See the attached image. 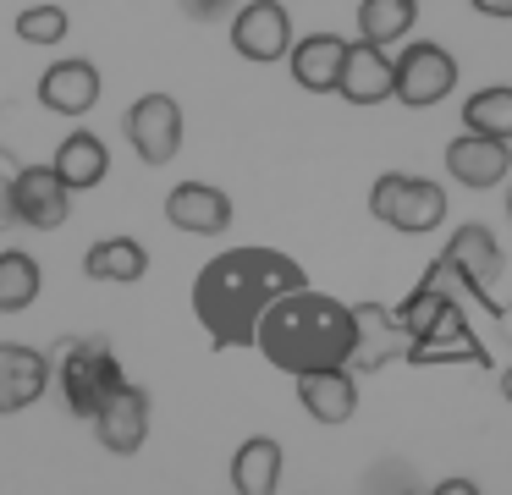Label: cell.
<instances>
[{"label":"cell","instance_id":"6da1fadb","mask_svg":"<svg viewBox=\"0 0 512 495\" xmlns=\"http://www.w3.org/2000/svg\"><path fill=\"white\" fill-rule=\"evenodd\" d=\"M292 286H309V270H303L292 253L281 248H226L215 253L210 264L193 281V319L204 325V336L221 352L232 347H254V325L281 292Z\"/></svg>","mask_w":512,"mask_h":495},{"label":"cell","instance_id":"7a4b0ae2","mask_svg":"<svg viewBox=\"0 0 512 495\" xmlns=\"http://www.w3.org/2000/svg\"><path fill=\"white\" fill-rule=\"evenodd\" d=\"M254 352H265V363L281 374L336 369L353 358V303H336L314 286H292L259 314Z\"/></svg>","mask_w":512,"mask_h":495},{"label":"cell","instance_id":"3957f363","mask_svg":"<svg viewBox=\"0 0 512 495\" xmlns=\"http://www.w3.org/2000/svg\"><path fill=\"white\" fill-rule=\"evenodd\" d=\"M468 303L490 314V303L474 292V281L441 253V259L424 270V281L408 292V303L397 308L402 330H408V352H402V358L419 363V369L424 363H479V369H485L490 352H485V341L474 336V325H468Z\"/></svg>","mask_w":512,"mask_h":495},{"label":"cell","instance_id":"277c9868","mask_svg":"<svg viewBox=\"0 0 512 495\" xmlns=\"http://www.w3.org/2000/svg\"><path fill=\"white\" fill-rule=\"evenodd\" d=\"M50 380H56L61 402H67L72 418H94V407L127 380L122 374V358L105 336H78L61 347V358L50 363Z\"/></svg>","mask_w":512,"mask_h":495},{"label":"cell","instance_id":"5b68a950","mask_svg":"<svg viewBox=\"0 0 512 495\" xmlns=\"http://www.w3.org/2000/svg\"><path fill=\"white\" fill-rule=\"evenodd\" d=\"M369 215L380 226L402 231V237H424L446 220V187L430 176H408V171H386L369 187Z\"/></svg>","mask_w":512,"mask_h":495},{"label":"cell","instance_id":"8992f818","mask_svg":"<svg viewBox=\"0 0 512 495\" xmlns=\"http://www.w3.org/2000/svg\"><path fill=\"white\" fill-rule=\"evenodd\" d=\"M457 88V61L446 44L435 39H419L391 61V99H402L408 110H430L441 105L446 94Z\"/></svg>","mask_w":512,"mask_h":495},{"label":"cell","instance_id":"52a82bcc","mask_svg":"<svg viewBox=\"0 0 512 495\" xmlns=\"http://www.w3.org/2000/svg\"><path fill=\"white\" fill-rule=\"evenodd\" d=\"M122 132H127L138 160L160 171V165H171L182 154V105L171 94H144V99L127 105Z\"/></svg>","mask_w":512,"mask_h":495},{"label":"cell","instance_id":"ba28073f","mask_svg":"<svg viewBox=\"0 0 512 495\" xmlns=\"http://www.w3.org/2000/svg\"><path fill=\"white\" fill-rule=\"evenodd\" d=\"M89 424H94V440H100L111 457H133V451H144V440H149V424H155V402H149L144 385L122 380L100 407H94Z\"/></svg>","mask_w":512,"mask_h":495},{"label":"cell","instance_id":"9c48e42d","mask_svg":"<svg viewBox=\"0 0 512 495\" xmlns=\"http://www.w3.org/2000/svg\"><path fill=\"white\" fill-rule=\"evenodd\" d=\"M72 220V187L56 176V165H23L12 182V226L56 231Z\"/></svg>","mask_w":512,"mask_h":495},{"label":"cell","instance_id":"30bf717a","mask_svg":"<svg viewBox=\"0 0 512 495\" xmlns=\"http://www.w3.org/2000/svg\"><path fill=\"white\" fill-rule=\"evenodd\" d=\"M232 50L243 55V61H287L292 50V17L281 0H243V6L232 11Z\"/></svg>","mask_w":512,"mask_h":495},{"label":"cell","instance_id":"8fae6325","mask_svg":"<svg viewBox=\"0 0 512 495\" xmlns=\"http://www.w3.org/2000/svg\"><path fill=\"white\" fill-rule=\"evenodd\" d=\"M105 83H100V66L83 61V55H67V61L45 66L39 72V105L50 116H67V121H83L94 105H100Z\"/></svg>","mask_w":512,"mask_h":495},{"label":"cell","instance_id":"7c38bea8","mask_svg":"<svg viewBox=\"0 0 512 495\" xmlns=\"http://www.w3.org/2000/svg\"><path fill=\"white\" fill-rule=\"evenodd\" d=\"M408 352V330H402L397 314H386L380 303H353V358L347 369L353 374H380L391 358Z\"/></svg>","mask_w":512,"mask_h":495},{"label":"cell","instance_id":"4fadbf2b","mask_svg":"<svg viewBox=\"0 0 512 495\" xmlns=\"http://www.w3.org/2000/svg\"><path fill=\"white\" fill-rule=\"evenodd\" d=\"M446 259H452L457 270L474 281V292L490 303V314H496V319L507 314V308L496 303V281H501V270H507V259H501V242L490 237L485 226H474V220H468V226H457L452 242H446Z\"/></svg>","mask_w":512,"mask_h":495},{"label":"cell","instance_id":"5bb4252c","mask_svg":"<svg viewBox=\"0 0 512 495\" xmlns=\"http://www.w3.org/2000/svg\"><path fill=\"white\" fill-rule=\"evenodd\" d=\"M507 171H512V143L507 138H485V132L463 127V138L446 143V176H457V182L474 187V193L496 187Z\"/></svg>","mask_w":512,"mask_h":495},{"label":"cell","instance_id":"9a60e30c","mask_svg":"<svg viewBox=\"0 0 512 495\" xmlns=\"http://www.w3.org/2000/svg\"><path fill=\"white\" fill-rule=\"evenodd\" d=\"M50 391V358L28 341H0V413H28Z\"/></svg>","mask_w":512,"mask_h":495},{"label":"cell","instance_id":"2e32d148","mask_svg":"<svg viewBox=\"0 0 512 495\" xmlns=\"http://www.w3.org/2000/svg\"><path fill=\"white\" fill-rule=\"evenodd\" d=\"M336 94L347 105H386L391 99V55L386 44H347L342 50V72H336Z\"/></svg>","mask_w":512,"mask_h":495},{"label":"cell","instance_id":"e0dca14e","mask_svg":"<svg viewBox=\"0 0 512 495\" xmlns=\"http://www.w3.org/2000/svg\"><path fill=\"white\" fill-rule=\"evenodd\" d=\"M166 220L188 237H221L232 226V198L210 182H177L166 193Z\"/></svg>","mask_w":512,"mask_h":495},{"label":"cell","instance_id":"ac0fdd59","mask_svg":"<svg viewBox=\"0 0 512 495\" xmlns=\"http://www.w3.org/2000/svg\"><path fill=\"white\" fill-rule=\"evenodd\" d=\"M298 380V402L303 413L314 418V424H347V418L358 413V380L347 363H336V369H309V374H292Z\"/></svg>","mask_w":512,"mask_h":495},{"label":"cell","instance_id":"d6986e66","mask_svg":"<svg viewBox=\"0 0 512 495\" xmlns=\"http://www.w3.org/2000/svg\"><path fill=\"white\" fill-rule=\"evenodd\" d=\"M342 50H347L342 33H303V39L287 50V61H292V83L309 88V94H336Z\"/></svg>","mask_w":512,"mask_h":495},{"label":"cell","instance_id":"ffe728a7","mask_svg":"<svg viewBox=\"0 0 512 495\" xmlns=\"http://www.w3.org/2000/svg\"><path fill=\"white\" fill-rule=\"evenodd\" d=\"M56 176L72 187V193H89V187H100L105 176H111V149H105L100 132H67V138L56 143Z\"/></svg>","mask_w":512,"mask_h":495},{"label":"cell","instance_id":"44dd1931","mask_svg":"<svg viewBox=\"0 0 512 495\" xmlns=\"http://www.w3.org/2000/svg\"><path fill=\"white\" fill-rule=\"evenodd\" d=\"M281 440L270 435H248L232 451V490L237 495H276L281 490Z\"/></svg>","mask_w":512,"mask_h":495},{"label":"cell","instance_id":"7402d4cb","mask_svg":"<svg viewBox=\"0 0 512 495\" xmlns=\"http://www.w3.org/2000/svg\"><path fill=\"white\" fill-rule=\"evenodd\" d=\"M83 275L89 281H111V286H133L149 275V248L138 237H105L83 253Z\"/></svg>","mask_w":512,"mask_h":495},{"label":"cell","instance_id":"603a6c76","mask_svg":"<svg viewBox=\"0 0 512 495\" xmlns=\"http://www.w3.org/2000/svg\"><path fill=\"white\" fill-rule=\"evenodd\" d=\"M45 292V270L28 248H6L0 253V314H23L34 308V297Z\"/></svg>","mask_w":512,"mask_h":495},{"label":"cell","instance_id":"cb8c5ba5","mask_svg":"<svg viewBox=\"0 0 512 495\" xmlns=\"http://www.w3.org/2000/svg\"><path fill=\"white\" fill-rule=\"evenodd\" d=\"M419 22V0H358V39L397 44Z\"/></svg>","mask_w":512,"mask_h":495},{"label":"cell","instance_id":"d4e9b609","mask_svg":"<svg viewBox=\"0 0 512 495\" xmlns=\"http://www.w3.org/2000/svg\"><path fill=\"white\" fill-rule=\"evenodd\" d=\"M463 127L468 132H485V138H507L512 143V83H490V88H479V94H468Z\"/></svg>","mask_w":512,"mask_h":495},{"label":"cell","instance_id":"484cf974","mask_svg":"<svg viewBox=\"0 0 512 495\" xmlns=\"http://www.w3.org/2000/svg\"><path fill=\"white\" fill-rule=\"evenodd\" d=\"M67 33H72V17H67V6H56V0H39V6H28V11H17V39L23 44H67Z\"/></svg>","mask_w":512,"mask_h":495},{"label":"cell","instance_id":"4316f807","mask_svg":"<svg viewBox=\"0 0 512 495\" xmlns=\"http://www.w3.org/2000/svg\"><path fill=\"white\" fill-rule=\"evenodd\" d=\"M17 171H23V160H17L12 149H0V226H12V182Z\"/></svg>","mask_w":512,"mask_h":495},{"label":"cell","instance_id":"83f0119b","mask_svg":"<svg viewBox=\"0 0 512 495\" xmlns=\"http://www.w3.org/2000/svg\"><path fill=\"white\" fill-rule=\"evenodd\" d=\"M237 6H243V0H182V17H193V22H221V17H232Z\"/></svg>","mask_w":512,"mask_h":495},{"label":"cell","instance_id":"f1b7e54d","mask_svg":"<svg viewBox=\"0 0 512 495\" xmlns=\"http://www.w3.org/2000/svg\"><path fill=\"white\" fill-rule=\"evenodd\" d=\"M479 17H496V22H512V0H468Z\"/></svg>","mask_w":512,"mask_h":495},{"label":"cell","instance_id":"f546056e","mask_svg":"<svg viewBox=\"0 0 512 495\" xmlns=\"http://www.w3.org/2000/svg\"><path fill=\"white\" fill-rule=\"evenodd\" d=\"M435 495H479V484L474 479H441V484H435Z\"/></svg>","mask_w":512,"mask_h":495},{"label":"cell","instance_id":"4dcf8cb0","mask_svg":"<svg viewBox=\"0 0 512 495\" xmlns=\"http://www.w3.org/2000/svg\"><path fill=\"white\" fill-rule=\"evenodd\" d=\"M501 396H507V402H512V369L501 374Z\"/></svg>","mask_w":512,"mask_h":495},{"label":"cell","instance_id":"1f68e13d","mask_svg":"<svg viewBox=\"0 0 512 495\" xmlns=\"http://www.w3.org/2000/svg\"><path fill=\"white\" fill-rule=\"evenodd\" d=\"M507 220H512V193H507Z\"/></svg>","mask_w":512,"mask_h":495}]
</instances>
